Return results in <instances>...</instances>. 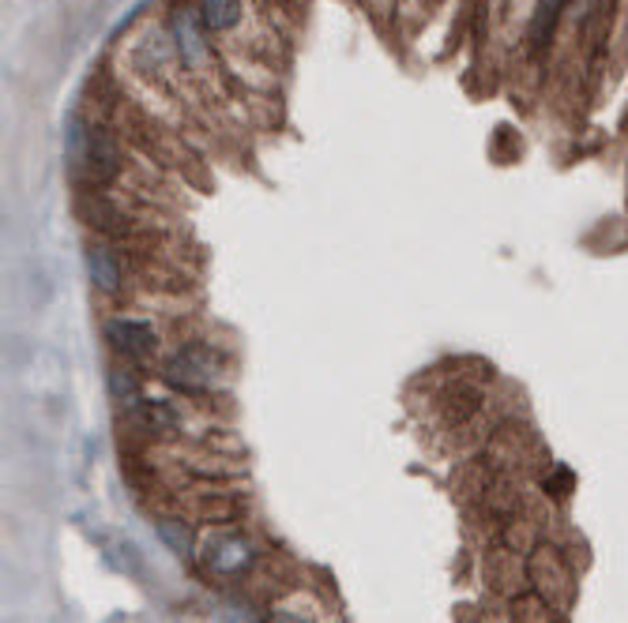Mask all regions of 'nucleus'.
I'll list each match as a JSON object with an SVG mask.
<instances>
[{
	"instance_id": "f257e3e1",
	"label": "nucleus",
	"mask_w": 628,
	"mask_h": 623,
	"mask_svg": "<svg viewBox=\"0 0 628 623\" xmlns=\"http://www.w3.org/2000/svg\"><path fill=\"white\" fill-rule=\"evenodd\" d=\"M166 383H174L177 391H189V395H208L218 387V376H223V360L211 346H189L177 357L166 360L162 368Z\"/></svg>"
},
{
	"instance_id": "f03ea898",
	"label": "nucleus",
	"mask_w": 628,
	"mask_h": 623,
	"mask_svg": "<svg viewBox=\"0 0 628 623\" xmlns=\"http://www.w3.org/2000/svg\"><path fill=\"white\" fill-rule=\"evenodd\" d=\"M105 342H110L121 357L143 360L154 354L159 334H154V327L143 323V319H110V323H105Z\"/></svg>"
},
{
	"instance_id": "7ed1b4c3",
	"label": "nucleus",
	"mask_w": 628,
	"mask_h": 623,
	"mask_svg": "<svg viewBox=\"0 0 628 623\" xmlns=\"http://www.w3.org/2000/svg\"><path fill=\"white\" fill-rule=\"evenodd\" d=\"M203 560H208V568L218 571V575H241V571L252 563V545L238 534H223L211 541Z\"/></svg>"
},
{
	"instance_id": "20e7f679",
	"label": "nucleus",
	"mask_w": 628,
	"mask_h": 623,
	"mask_svg": "<svg viewBox=\"0 0 628 623\" xmlns=\"http://www.w3.org/2000/svg\"><path fill=\"white\" fill-rule=\"evenodd\" d=\"M128 421L140 432H151V436H162V432H174L181 424V414L169 406L166 398H140L128 409Z\"/></svg>"
},
{
	"instance_id": "39448f33",
	"label": "nucleus",
	"mask_w": 628,
	"mask_h": 623,
	"mask_svg": "<svg viewBox=\"0 0 628 623\" xmlns=\"http://www.w3.org/2000/svg\"><path fill=\"white\" fill-rule=\"evenodd\" d=\"M121 166V151L117 143H113L110 136L102 132V128H91V139H87V174H91L95 180H110L113 174H117Z\"/></svg>"
},
{
	"instance_id": "423d86ee",
	"label": "nucleus",
	"mask_w": 628,
	"mask_h": 623,
	"mask_svg": "<svg viewBox=\"0 0 628 623\" xmlns=\"http://www.w3.org/2000/svg\"><path fill=\"white\" fill-rule=\"evenodd\" d=\"M87 275H91V282L102 293H117L121 282H125L117 256H113V249H105V244H91V249H87Z\"/></svg>"
},
{
	"instance_id": "0eeeda50",
	"label": "nucleus",
	"mask_w": 628,
	"mask_h": 623,
	"mask_svg": "<svg viewBox=\"0 0 628 623\" xmlns=\"http://www.w3.org/2000/svg\"><path fill=\"white\" fill-rule=\"evenodd\" d=\"M154 530H159V537L166 541L181 560H192L196 556V537H192V530L185 519H169V514H162V519L154 522Z\"/></svg>"
},
{
	"instance_id": "6e6552de",
	"label": "nucleus",
	"mask_w": 628,
	"mask_h": 623,
	"mask_svg": "<svg viewBox=\"0 0 628 623\" xmlns=\"http://www.w3.org/2000/svg\"><path fill=\"white\" fill-rule=\"evenodd\" d=\"M200 20L211 30H230L241 20V0H200Z\"/></svg>"
},
{
	"instance_id": "1a4fd4ad",
	"label": "nucleus",
	"mask_w": 628,
	"mask_h": 623,
	"mask_svg": "<svg viewBox=\"0 0 628 623\" xmlns=\"http://www.w3.org/2000/svg\"><path fill=\"white\" fill-rule=\"evenodd\" d=\"M110 395L117 402H140V376L133 368H110Z\"/></svg>"
},
{
	"instance_id": "9d476101",
	"label": "nucleus",
	"mask_w": 628,
	"mask_h": 623,
	"mask_svg": "<svg viewBox=\"0 0 628 623\" xmlns=\"http://www.w3.org/2000/svg\"><path fill=\"white\" fill-rule=\"evenodd\" d=\"M565 8V0H542L538 4V15H535V27H531V42L535 49H542L545 46V38H550V30H553V23H557V12Z\"/></svg>"
},
{
	"instance_id": "9b49d317",
	"label": "nucleus",
	"mask_w": 628,
	"mask_h": 623,
	"mask_svg": "<svg viewBox=\"0 0 628 623\" xmlns=\"http://www.w3.org/2000/svg\"><path fill=\"white\" fill-rule=\"evenodd\" d=\"M275 623H305V620H298V616H290V612H279V616H275Z\"/></svg>"
}]
</instances>
